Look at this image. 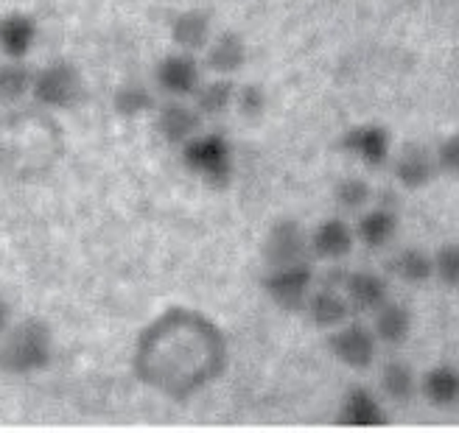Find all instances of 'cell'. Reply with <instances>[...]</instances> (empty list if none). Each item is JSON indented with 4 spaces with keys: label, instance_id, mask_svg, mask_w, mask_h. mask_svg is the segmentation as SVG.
<instances>
[{
    "label": "cell",
    "instance_id": "cell-1",
    "mask_svg": "<svg viewBox=\"0 0 459 433\" xmlns=\"http://www.w3.org/2000/svg\"><path fill=\"white\" fill-rule=\"evenodd\" d=\"M54 361V333L42 318H26L0 335V372L29 378L45 372Z\"/></svg>",
    "mask_w": 459,
    "mask_h": 433
},
{
    "label": "cell",
    "instance_id": "cell-2",
    "mask_svg": "<svg viewBox=\"0 0 459 433\" xmlns=\"http://www.w3.org/2000/svg\"><path fill=\"white\" fill-rule=\"evenodd\" d=\"M182 166L194 176H199L208 188L224 191L230 188L236 174V157L233 146L219 132H199L194 140H188L179 149Z\"/></svg>",
    "mask_w": 459,
    "mask_h": 433
},
{
    "label": "cell",
    "instance_id": "cell-3",
    "mask_svg": "<svg viewBox=\"0 0 459 433\" xmlns=\"http://www.w3.org/2000/svg\"><path fill=\"white\" fill-rule=\"evenodd\" d=\"M261 288L274 308H281L286 313H300L314 291V268L308 260L266 268Z\"/></svg>",
    "mask_w": 459,
    "mask_h": 433
},
{
    "label": "cell",
    "instance_id": "cell-4",
    "mask_svg": "<svg viewBox=\"0 0 459 433\" xmlns=\"http://www.w3.org/2000/svg\"><path fill=\"white\" fill-rule=\"evenodd\" d=\"M31 96L45 109H71L82 98V73L74 62L56 59L34 71Z\"/></svg>",
    "mask_w": 459,
    "mask_h": 433
},
{
    "label": "cell",
    "instance_id": "cell-5",
    "mask_svg": "<svg viewBox=\"0 0 459 433\" xmlns=\"http://www.w3.org/2000/svg\"><path fill=\"white\" fill-rule=\"evenodd\" d=\"M328 352L353 372H367L373 367L378 352V338L370 327L359 322H344L331 330L328 335Z\"/></svg>",
    "mask_w": 459,
    "mask_h": 433
},
{
    "label": "cell",
    "instance_id": "cell-6",
    "mask_svg": "<svg viewBox=\"0 0 459 433\" xmlns=\"http://www.w3.org/2000/svg\"><path fill=\"white\" fill-rule=\"evenodd\" d=\"M308 255H311L308 233L303 230V224L297 218H281L269 226V233L264 238V249H261L266 268L300 263V260H308Z\"/></svg>",
    "mask_w": 459,
    "mask_h": 433
},
{
    "label": "cell",
    "instance_id": "cell-7",
    "mask_svg": "<svg viewBox=\"0 0 459 433\" xmlns=\"http://www.w3.org/2000/svg\"><path fill=\"white\" fill-rule=\"evenodd\" d=\"M154 81L171 98H194L202 84V64L191 51L166 54L154 67Z\"/></svg>",
    "mask_w": 459,
    "mask_h": 433
},
{
    "label": "cell",
    "instance_id": "cell-8",
    "mask_svg": "<svg viewBox=\"0 0 459 433\" xmlns=\"http://www.w3.org/2000/svg\"><path fill=\"white\" fill-rule=\"evenodd\" d=\"M202 112L188 104L186 98H171L163 106L154 109V129L169 146L182 149L188 140H194L196 134L202 132Z\"/></svg>",
    "mask_w": 459,
    "mask_h": 433
},
{
    "label": "cell",
    "instance_id": "cell-9",
    "mask_svg": "<svg viewBox=\"0 0 459 433\" xmlns=\"http://www.w3.org/2000/svg\"><path fill=\"white\" fill-rule=\"evenodd\" d=\"M339 149L344 154H351L356 159H361L364 166L378 168L389 159V151H393V140H389V132L378 123H361L348 129L339 138Z\"/></svg>",
    "mask_w": 459,
    "mask_h": 433
},
{
    "label": "cell",
    "instance_id": "cell-10",
    "mask_svg": "<svg viewBox=\"0 0 459 433\" xmlns=\"http://www.w3.org/2000/svg\"><path fill=\"white\" fill-rule=\"evenodd\" d=\"M353 243H356V233L344 218L319 221L308 235L311 255L316 260H328V263H339L348 258L353 252Z\"/></svg>",
    "mask_w": 459,
    "mask_h": 433
},
{
    "label": "cell",
    "instance_id": "cell-11",
    "mask_svg": "<svg viewBox=\"0 0 459 433\" xmlns=\"http://www.w3.org/2000/svg\"><path fill=\"white\" fill-rule=\"evenodd\" d=\"M393 174H395L401 188L423 191L431 185L434 176L440 174L437 157H434V151H429L426 146H403L393 157Z\"/></svg>",
    "mask_w": 459,
    "mask_h": 433
},
{
    "label": "cell",
    "instance_id": "cell-12",
    "mask_svg": "<svg viewBox=\"0 0 459 433\" xmlns=\"http://www.w3.org/2000/svg\"><path fill=\"white\" fill-rule=\"evenodd\" d=\"M249 59L247 39L236 31H221L213 34L211 42L204 45V67L216 76H236L244 71Z\"/></svg>",
    "mask_w": 459,
    "mask_h": 433
},
{
    "label": "cell",
    "instance_id": "cell-13",
    "mask_svg": "<svg viewBox=\"0 0 459 433\" xmlns=\"http://www.w3.org/2000/svg\"><path fill=\"white\" fill-rule=\"evenodd\" d=\"M336 420L348 428H381L389 422V414L384 403L364 386H356L348 395L342 397Z\"/></svg>",
    "mask_w": 459,
    "mask_h": 433
},
{
    "label": "cell",
    "instance_id": "cell-14",
    "mask_svg": "<svg viewBox=\"0 0 459 433\" xmlns=\"http://www.w3.org/2000/svg\"><path fill=\"white\" fill-rule=\"evenodd\" d=\"M39 37L37 20L26 12H9L0 17V54L6 59H26Z\"/></svg>",
    "mask_w": 459,
    "mask_h": 433
},
{
    "label": "cell",
    "instance_id": "cell-15",
    "mask_svg": "<svg viewBox=\"0 0 459 433\" xmlns=\"http://www.w3.org/2000/svg\"><path fill=\"white\" fill-rule=\"evenodd\" d=\"M342 291L359 313H376L389 300V285L376 271H351L342 280Z\"/></svg>",
    "mask_w": 459,
    "mask_h": 433
},
{
    "label": "cell",
    "instance_id": "cell-16",
    "mask_svg": "<svg viewBox=\"0 0 459 433\" xmlns=\"http://www.w3.org/2000/svg\"><path fill=\"white\" fill-rule=\"evenodd\" d=\"M351 302L344 291H336V288H319V291H311L308 302L303 308V313L308 316V322L319 330H333L339 325L348 322L351 316Z\"/></svg>",
    "mask_w": 459,
    "mask_h": 433
},
{
    "label": "cell",
    "instance_id": "cell-17",
    "mask_svg": "<svg viewBox=\"0 0 459 433\" xmlns=\"http://www.w3.org/2000/svg\"><path fill=\"white\" fill-rule=\"evenodd\" d=\"M411 327H415V316L403 302L386 300L376 313H373V333L378 338V344L386 347H401L409 341Z\"/></svg>",
    "mask_w": 459,
    "mask_h": 433
},
{
    "label": "cell",
    "instance_id": "cell-18",
    "mask_svg": "<svg viewBox=\"0 0 459 433\" xmlns=\"http://www.w3.org/2000/svg\"><path fill=\"white\" fill-rule=\"evenodd\" d=\"M169 31H171V42L179 51L199 54V51H204V45H208L213 37V22H211L208 12L188 9V12H179L171 20Z\"/></svg>",
    "mask_w": 459,
    "mask_h": 433
},
{
    "label": "cell",
    "instance_id": "cell-19",
    "mask_svg": "<svg viewBox=\"0 0 459 433\" xmlns=\"http://www.w3.org/2000/svg\"><path fill=\"white\" fill-rule=\"evenodd\" d=\"M418 392L434 408H454V405H459V369L451 367V363H437V367H431L420 378Z\"/></svg>",
    "mask_w": 459,
    "mask_h": 433
},
{
    "label": "cell",
    "instance_id": "cell-20",
    "mask_svg": "<svg viewBox=\"0 0 459 433\" xmlns=\"http://www.w3.org/2000/svg\"><path fill=\"white\" fill-rule=\"evenodd\" d=\"M353 233L356 241L364 243L367 249H384L398 233V216L389 208H370L367 213H361Z\"/></svg>",
    "mask_w": 459,
    "mask_h": 433
},
{
    "label": "cell",
    "instance_id": "cell-21",
    "mask_svg": "<svg viewBox=\"0 0 459 433\" xmlns=\"http://www.w3.org/2000/svg\"><path fill=\"white\" fill-rule=\"evenodd\" d=\"M236 89L238 84L233 81V76H216L213 81L199 84L191 104L202 112V118H219L227 109H233Z\"/></svg>",
    "mask_w": 459,
    "mask_h": 433
},
{
    "label": "cell",
    "instance_id": "cell-22",
    "mask_svg": "<svg viewBox=\"0 0 459 433\" xmlns=\"http://www.w3.org/2000/svg\"><path fill=\"white\" fill-rule=\"evenodd\" d=\"M418 383L420 380H418L415 369H411L406 361L393 358V361L384 363V369H381V395L389 403H395V405L411 403L418 395Z\"/></svg>",
    "mask_w": 459,
    "mask_h": 433
},
{
    "label": "cell",
    "instance_id": "cell-23",
    "mask_svg": "<svg viewBox=\"0 0 459 433\" xmlns=\"http://www.w3.org/2000/svg\"><path fill=\"white\" fill-rule=\"evenodd\" d=\"M393 275L406 283V285H423L429 280H434V255L426 252L420 246H406L393 258L389 263Z\"/></svg>",
    "mask_w": 459,
    "mask_h": 433
},
{
    "label": "cell",
    "instance_id": "cell-24",
    "mask_svg": "<svg viewBox=\"0 0 459 433\" xmlns=\"http://www.w3.org/2000/svg\"><path fill=\"white\" fill-rule=\"evenodd\" d=\"M112 109H115V115H118V118L134 121V118L152 115V112L157 109V98H154L152 89L143 87V84H121L112 93Z\"/></svg>",
    "mask_w": 459,
    "mask_h": 433
},
{
    "label": "cell",
    "instance_id": "cell-25",
    "mask_svg": "<svg viewBox=\"0 0 459 433\" xmlns=\"http://www.w3.org/2000/svg\"><path fill=\"white\" fill-rule=\"evenodd\" d=\"M34 67L26 59H6L0 62V104H14L22 96H31Z\"/></svg>",
    "mask_w": 459,
    "mask_h": 433
},
{
    "label": "cell",
    "instance_id": "cell-26",
    "mask_svg": "<svg viewBox=\"0 0 459 433\" xmlns=\"http://www.w3.org/2000/svg\"><path fill=\"white\" fill-rule=\"evenodd\" d=\"M373 199V188L361 176H344L333 185V201L344 213H361Z\"/></svg>",
    "mask_w": 459,
    "mask_h": 433
},
{
    "label": "cell",
    "instance_id": "cell-27",
    "mask_svg": "<svg viewBox=\"0 0 459 433\" xmlns=\"http://www.w3.org/2000/svg\"><path fill=\"white\" fill-rule=\"evenodd\" d=\"M233 106L238 109V115L244 121H261L269 109V96L261 84H241L236 89V101Z\"/></svg>",
    "mask_w": 459,
    "mask_h": 433
},
{
    "label": "cell",
    "instance_id": "cell-28",
    "mask_svg": "<svg viewBox=\"0 0 459 433\" xmlns=\"http://www.w3.org/2000/svg\"><path fill=\"white\" fill-rule=\"evenodd\" d=\"M434 277L446 288H459V241H448L434 252Z\"/></svg>",
    "mask_w": 459,
    "mask_h": 433
},
{
    "label": "cell",
    "instance_id": "cell-29",
    "mask_svg": "<svg viewBox=\"0 0 459 433\" xmlns=\"http://www.w3.org/2000/svg\"><path fill=\"white\" fill-rule=\"evenodd\" d=\"M434 157H437L440 174L459 179V132L448 134V138L437 146V151H434Z\"/></svg>",
    "mask_w": 459,
    "mask_h": 433
},
{
    "label": "cell",
    "instance_id": "cell-30",
    "mask_svg": "<svg viewBox=\"0 0 459 433\" xmlns=\"http://www.w3.org/2000/svg\"><path fill=\"white\" fill-rule=\"evenodd\" d=\"M12 325H14V310H12L9 300H4V296H0V335H6V330Z\"/></svg>",
    "mask_w": 459,
    "mask_h": 433
}]
</instances>
